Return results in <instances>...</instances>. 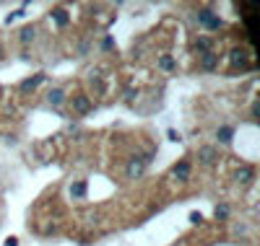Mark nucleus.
<instances>
[{
    "mask_svg": "<svg viewBox=\"0 0 260 246\" xmlns=\"http://www.w3.org/2000/svg\"><path fill=\"white\" fill-rule=\"evenodd\" d=\"M151 155H154V150H148V153H143V155H133V158H130V163H127V169H125V176H127V179H141V176L146 174L148 163H151Z\"/></svg>",
    "mask_w": 260,
    "mask_h": 246,
    "instance_id": "nucleus-1",
    "label": "nucleus"
},
{
    "mask_svg": "<svg viewBox=\"0 0 260 246\" xmlns=\"http://www.w3.org/2000/svg\"><path fill=\"white\" fill-rule=\"evenodd\" d=\"M195 18H198V24H201L206 31H219V29H224L221 16H219V13H213L211 8H198Z\"/></svg>",
    "mask_w": 260,
    "mask_h": 246,
    "instance_id": "nucleus-2",
    "label": "nucleus"
},
{
    "mask_svg": "<svg viewBox=\"0 0 260 246\" xmlns=\"http://www.w3.org/2000/svg\"><path fill=\"white\" fill-rule=\"evenodd\" d=\"M195 158H198V163H201V166L211 169V166L219 163L221 153H219V148H216V145H201L198 150H195Z\"/></svg>",
    "mask_w": 260,
    "mask_h": 246,
    "instance_id": "nucleus-3",
    "label": "nucleus"
},
{
    "mask_svg": "<svg viewBox=\"0 0 260 246\" xmlns=\"http://www.w3.org/2000/svg\"><path fill=\"white\" fill-rule=\"evenodd\" d=\"M71 109H73L76 117H86L94 109V101H91V96H86V94H76V96H71Z\"/></svg>",
    "mask_w": 260,
    "mask_h": 246,
    "instance_id": "nucleus-4",
    "label": "nucleus"
},
{
    "mask_svg": "<svg viewBox=\"0 0 260 246\" xmlns=\"http://www.w3.org/2000/svg\"><path fill=\"white\" fill-rule=\"evenodd\" d=\"M192 176V161L190 155H185V158H180L175 166H172V179H177V182H190Z\"/></svg>",
    "mask_w": 260,
    "mask_h": 246,
    "instance_id": "nucleus-5",
    "label": "nucleus"
},
{
    "mask_svg": "<svg viewBox=\"0 0 260 246\" xmlns=\"http://www.w3.org/2000/svg\"><path fill=\"white\" fill-rule=\"evenodd\" d=\"M234 182L242 184V187H250L255 182V169L250 163H240V166L234 169Z\"/></svg>",
    "mask_w": 260,
    "mask_h": 246,
    "instance_id": "nucleus-6",
    "label": "nucleus"
},
{
    "mask_svg": "<svg viewBox=\"0 0 260 246\" xmlns=\"http://www.w3.org/2000/svg\"><path fill=\"white\" fill-rule=\"evenodd\" d=\"M250 52L247 50H232L229 52V62L234 65V68H242V70H247L250 68Z\"/></svg>",
    "mask_w": 260,
    "mask_h": 246,
    "instance_id": "nucleus-7",
    "label": "nucleus"
},
{
    "mask_svg": "<svg viewBox=\"0 0 260 246\" xmlns=\"http://www.w3.org/2000/svg\"><path fill=\"white\" fill-rule=\"evenodd\" d=\"M45 80H47V75H45V73H37L34 78H26V80H21L18 91H21V94H29V91L34 94V91H37V88H39L42 83H45Z\"/></svg>",
    "mask_w": 260,
    "mask_h": 246,
    "instance_id": "nucleus-8",
    "label": "nucleus"
},
{
    "mask_svg": "<svg viewBox=\"0 0 260 246\" xmlns=\"http://www.w3.org/2000/svg\"><path fill=\"white\" fill-rule=\"evenodd\" d=\"M198 57H201V70L203 73H213L216 68H219V55H216L213 50L206 52V55H198Z\"/></svg>",
    "mask_w": 260,
    "mask_h": 246,
    "instance_id": "nucleus-9",
    "label": "nucleus"
},
{
    "mask_svg": "<svg viewBox=\"0 0 260 246\" xmlns=\"http://www.w3.org/2000/svg\"><path fill=\"white\" fill-rule=\"evenodd\" d=\"M34 39H37V26H24V29L18 31V44H21V47L34 44Z\"/></svg>",
    "mask_w": 260,
    "mask_h": 246,
    "instance_id": "nucleus-10",
    "label": "nucleus"
},
{
    "mask_svg": "<svg viewBox=\"0 0 260 246\" xmlns=\"http://www.w3.org/2000/svg\"><path fill=\"white\" fill-rule=\"evenodd\" d=\"M216 140H219L221 145H229L234 140V127L232 125H221L219 130H216Z\"/></svg>",
    "mask_w": 260,
    "mask_h": 246,
    "instance_id": "nucleus-11",
    "label": "nucleus"
},
{
    "mask_svg": "<svg viewBox=\"0 0 260 246\" xmlns=\"http://www.w3.org/2000/svg\"><path fill=\"white\" fill-rule=\"evenodd\" d=\"M47 104H50V106H55V109H60V106L65 104V88H60V86H57V88H52V91L47 94Z\"/></svg>",
    "mask_w": 260,
    "mask_h": 246,
    "instance_id": "nucleus-12",
    "label": "nucleus"
},
{
    "mask_svg": "<svg viewBox=\"0 0 260 246\" xmlns=\"http://www.w3.org/2000/svg\"><path fill=\"white\" fill-rule=\"evenodd\" d=\"M50 18L55 21V24H57L60 29H65V26H68V24H71V16H68V11H65V8H52V13H50Z\"/></svg>",
    "mask_w": 260,
    "mask_h": 246,
    "instance_id": "nucleus-13",
    "label": "nucleus"
},
{
    "mask_svg": "<svg viewBox=\"0 0 260 246\" xmlns=\"http://www.w3.org/2000/svg\"><path fill=\"white\" fill-rule=\"evenodd\" d=\"M156 68L164 70V73H172V70L177 68V62H175V57H172V55H161V57L156 60Z\"/></svg>",
    "mask_w": 260,
    "mask_h": 246,
    "instance_id": "nucleus-14",
    "label": "nucleus"
},
{
    "mask_svg": "<svg viewBox=\"0 0 260 246\" xmlns=\"http://www.w3.org/2000/svg\"><path fill=\"white\" fill-rule=\"evenodd\" d=\"M195 50H198V55H206L213 50V39L211 36H198L195 39Z\"/></svg>",
    "mask_w": 260,
    "mask_h": 246,
    "instance_id": "nucleus-15",
    "label": "nucleus"
},
{
    "mask_svg": "<svg viewBox=\"0 0 260 246\" xmlns=\"http://www.w3.org/2000/svg\"><path fill=\"white\" fill-rule=\"evenodd\" d=\"M86 189H89V187H86V182H83V179H78V182L71 184V197L73 199H83L86 197Z\"/></svg>",
    "mask_w": 260,
    "mask_h": 246,
    "instance_id": "nucleus-16",
    "label": "nucleus"
},
{
    "mask_svg": "<svg viewBox=\"0 0 260 246\" xmlns=\"http://www.w3.org/2000/svg\"><path fill=\"white\" fill-rule=\"evenodd\" d=\"M213 218H216V220H229V218H232V208H229V202H219V205H216Z\"/></svg>",
    "mask_w": 260,
    "mask_h": 246,
    "instance_id": "nucleus-17",
    "label": "nucleus"
},
{
    "mask_svg": "<svg viewBox=\"0 0 260 246\" xmlns=\"http://www.w3.org/2000/svg\"><path fill=\"white\" fill-rule=\"evenodd\" d=\"M24 16H26V6H24V8H18V11H13V13H8V16H6V24H13V21L24 18Z\"/></svg>",
    "mask_w": 260,
    "mask_h": 246,
    "instance_id": "nucleus-18",
    "label": "nucleus"
},
{
    "mask_svg": "<svg viewBox=\"0 0 260 246\" xmlns=\"http://www.w3.org/2000/svg\"><path fill=\"white\" fill-rule=\"evenodd\" d=\"M102 50H104V52H112V50H115V39H112L110 34H104V39H102Z\"/></svg>",
    "mask_w": 260,
    "mask_h": 246,
    "instance_id": "nucleus-19",
    "label": "nucleus"
},
{
    "mask_svg": "<svg viewBox=\"0 0 260 246\" xmlns=\"http://www.w3.org/2000/svg\"><path fill=\"white\" fill-rule=\"evenodd\" d=\"M167 138H169L172 143H180V140H182V135H180L177 130H169V132H167Z\"/></svg>",
    "mask_w": 260,
    "mask_h": 246,
    "instance_id": "nucleus-20",
    "label": "nucleus"
},
{
    "mask_svg": "<svg viewBox=\"0 0 260 246\" xmlns=\"http://www.w3.org/2000/svg\"><path fill=\"white\" fill-rule=\"evenodd\" d=\"M190 223H192V226H201V223H203V215H201V213H190Z\"/></svg>",
    "mask_w": 260,
    "mask_h": 246,
    "instance_id": "nucleus-21",
    "label": "nucleus"
},
{
    "mask_svg": "<svg viewBox=\"0 0 260 246\" xmlns=\"http://www.w3.org/2000/svg\"><path fill=\"white\" fill-rule=\"evenodd\" d=\"M6 246H18V238H13V236H11V238L6 241Z\"/></svg>",
    "mask_w": 260,
    "mask_h": 246,
    "instance_id": "nucleus-22",
    "label": "nucleus"
},
{
    "mask_svg": "<svg viewBox=\"0 0 260 246\" xmlns=\"http://www.w3.org/2000/svg\"><path fill=\"white\" fill-rule=\"evenodd\" d=\"M175 246H177V243H175Z\"/></svg>",
    "mask_w": 260,
    "mask_h": 246,
    "instance_id": "nucleus-23",
    "label": "nucleus"
}]
</instances>
